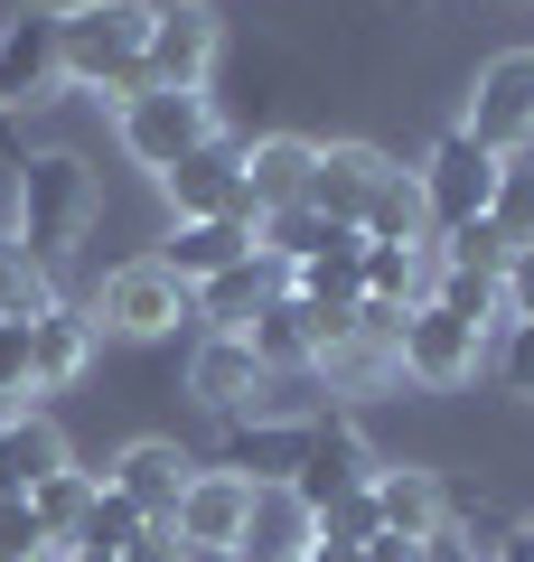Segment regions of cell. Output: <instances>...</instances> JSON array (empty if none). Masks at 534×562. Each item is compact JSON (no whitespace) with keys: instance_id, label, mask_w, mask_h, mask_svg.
I'll list each match as a JSON object with an SVG mask.
<instances>
[{"instance_id":"obj_29","label":"cell","mask_w":534,"mask_h":562,"mask_svg":"<svg viewBox=\"0 0 534 562\" xmlns=\"http://www.w3.org/2000/svg\"><path fill=\"white\" fill-rule=\"evenodd\" d=\"M432 254L450 262V272H507V254H515V244H507V225H497V216H478V225H450V235H441Z\"/></svg>"},{"instance_id":"obj_5","label":"cell","mask_w":534,"mask_h":562,"mask_svg":"<svg viewBox=\"0 0 534 562\" xmlns=\"http://www.w3.org/2000/svg\"><path fill=\"white\" fill-rule=\"evenodd\" d=\"M469 140H488L497 160H525L534 150V47H507V57L478 66L469 85V122H459Z\"/></svg>"},{"instance_id":"obj_14","label":"cell","mask_w":534,"mask_h":562,"mask_svg":"<svg viewBox=\"0 0 534 562\" xmlns=\"http://www.w3.org/2000/svg\"><path fill=\"white\" fill-rule=\"evenodd\" d=\"M159 188H169L178 216H254V206H244V140H225V132L207 140V150H188L178 169H159Z\"/></svg>"},{"instance_id":"obj_17","label":"cell","mask_w":534,"mask_h":562,"mask_svg":"<svg viewBox=\"0 0 534 562\" xmlns=\"http://www.w3.org/2000/svg\"><path fill=\"white\" fill-rule=\"evenodd\" d=\"M300 441H310V413H244L235 431H225L216 469H235V479H254V487H291Z\"/></svg>"},{"instance_id":"obj_21","label":"cell","mask_w":534,"mask_h":562,"mask_svg":"<svg viewBox=\"0 0 534 562\" xmlns=\"http://www.w3.org/2000/svg\"><path fill=\"white\" fill-rule=\"evenodd\" d=\"M29 357H38V394H66V384H85V366H94V319L66 301H47L38 319H29Z\"/></svg>"},{"instance_id":"obj_6","label":"cell","mask_w":534,"mask_h":562,"mask_svg":"<svg viewBox=\"0 0 534 562\" xmlns=\"http://www.w3.org/2000/svg\"><path fill=\"white\" fill-rule=\"evenodd\" d=\"M376 450H366V431L337 413H310V441H300V469H291V506L300 516H319L329 497H356V487H376Z\"/></svg>"},{"instance_id":"obj_22","label":"cell","mask_w":534,"mask_h":562,"mask_svg":"<svg viewBox=\"0 0 534 562\" xmlns=\"http://www.w3.org/2000/svg\"><path fill=\"white\" fill-rule=\"evenodd\" d=\"M291 291H300V301H319V310H356V301H366V235L337 225L310 262H291Z\"/></svg>"},{"instance_id":"obj_8","label":"cell","mask_w":534,"mask_h":562,"mask_svg":"<svg viewBox=\"0 0 534 562\" xmlns=\"http://www.w3.org/2000/svg\"><path fill=\"white\" fill-rule=\"evenodd\" d=\"M85 319H94V338L103 328H113V338H169V328L188 319V281H169L141 254V262H122V272H103V291H94Z\"/></svg>"},{"instance_id":"obj_36","label":"cell","mask_w":534,"mask_h":562,"mask_svg":"<svg viewBox=\"0 0 534 562\" xmlns=\"http://www.w3.org/2000/svg\"><path fill=\"white\" fill-rule=\"evenodd\" d=\"M497 225H507V244H534V150L525 160H507V179H497Z\"/></svg>"},{"instance_id":"obj_18","label":"cell","mask_w":534,"mask_h":562,"mask_svg":"<svg viewBox=\"0 0 534 562\" xmlns=\"http://www.w3.org/2000/svg\"><path fill=\"white\" fill-rule=\"evenodd\" d=\"M263 366H254V347L244 338H198V357H188V394L207 403V413H225V422H244L263 403Z\"/></svg>"},{"instance_id":"obj_39","label":"cell","mask_w":534,"mask_h":562,"mask_svg":"<svg viewBox=\"0 0 534 562\" xmlns=\"http://www.w3.org/2000/svg\"><path fill=\"white\" fill-rule=\"evenodd\" d=\"M497 301H507V319H534V244H515L507 272H497Z\"/></svg>"},{"instance_id":"obj_2","label":"cell","mask_w":534,"mask_h":562,"mask_svg":"<svg viewBox=\"0 0 534 562\" xmlns=\"http://www.w3.org/2000/svg\"><path fill=\"white\" fill-rule=\"evenodd\" d=\"M94 216H103V179L76 150H38V160L20 169V216H10V235H20V254L38 262V272H57V262L94 235Z\"/></svg>"},{"instance_id":"obj_38","label":"cell","mask_w":534,"mask_h":562,"mask_svg":"<svg viewBox=\"0 0 534 562\" xmlns=\"http://www.w3.org/2000/svg\"><path fill=\"white\" fill-rule=\"evenodd\" d=\"M497 375H507V394L534 403V319H507V338H497Z\"/></svg>"},{"instance_id":"obj_35","label":"cell","mask_w":534,"mask_h":562,"mask_svg":"<svg viewBox=\"0 0 534 562\" xmlns=\"http://www.w3.org/2000/svg\"><path fill=\"white\" fill-rule=\"evenodd\" d=\"M0 562H66V543H47L29 497H0Z\"/></svg>"},{"instance_id":"obj_34","label":"cell","mask_w":534,"mask_h":562,"mask_svg":"<svg viewBox=\"0 0 534 562\" xmlns=\"http://www.w3.org/2000/svg\"><path fill=\"white\" fill-rule=\"evenodd\" d=\"M319 366H329V384H376V375H394V347L366 338V328H347V338H337Z\"/></svg>"},{"instance_id":"obj_41","label":"cell","mask_w":534,"mask_h":562,"mask_svg":"<svg viewBox=\"0 0 534 562\" xmlns=\"http://www.w3.org/2000/svg\"><path fill=\"white\" fill-rule=\"evenodd\" d=\"M356 562H422V543L413 535H366V543H356Z\"/></svg>"},{"instance_id":"obj_30","label":"cell","mask_w":534,"mask_h":562,"mask_svg":"<svg viewBox=\"0 0 534 562\" xmlns=\"http://www.w3.org/2000/svg\"><path fill=\"white\" fill-rule=\"evenodd\" d=\"M47 301H57V291H47V272L20 254V235H0V319H38Z\"/></svg>"},{"instance_id":"obj_19","label":"cell","mask_w":534,"mask_h":562,"mask_svg":"<svg viewBox=\"0 0 534 562\" xmlns=\"http://www.w3.org/2000/svg\"><path fill=\"white\" fill-rule=\"evenodd\" d=\"M66 469V431L38 413V403H10L0 413V497H29L38 479Z\"/></svg>"},{"instance_id":"obj_3","label":"cell","mask_w":534,"mask_h":562,"mask_svg":"<svg viewBox=\"0 0 534 562\" xmlns=\"http://www.w3.org/2000/svg\"><path fill=\"white\" fill-rule=\"evenodd\" d=\"M497 179H507V160H497L488 140H469L450 122V132L422 150V169H413V188H422V216H432V235H450V225H478L497 206Z\"/></svg>"},{"instance_id":"obj_10","label":"cell","mask_w":534,"mask_h":562,"mask_svg":"<svg viewBox=\"0 0 534 562\" xmlns=\"http://www.w3.org/2000/svg\"><path fill=\"white\" fill-rule=\"evenodd\" d=\"M254 506H263L254 479H235V469H198V479L178 487V506H169V535L178 543H207V553H244Z\"/></svg>"},{"instance_id":"obj_25","label":"cell","mask_w":534,"mask_h":562,"mask_svg":"<svg viewBox=\"0 0 534 562\" xmlns=\"http://www.w3.org/2000/svg\"><path fill=\"white\" fill-rule=\"evenodd\" d=\"M432 272H441L432 244H366V301L422 310V301H432Z\"/></svg>"},{"instance_id":"obj_1","label":"cell","mask_w":534,"mask_h":562,"mask_svg":"<svg viewBox=\"0 0 534 562\" xmlns=\"http://www.w3.org/2000/svg\"><path fill=\"white\" fill-rule=\"evenodd\" d=\"M57 38H66V85H85V94H151V66H141V47H151V0H76V10H57Z\"/></svg>"},{"instance_id":"obj_28","label":"cell","mask_w":534,"mask_h":562,"mask_svg":"<svg viewBox=\"0 0 534 562\" xmlns=\"http://www.w3.org/2000/svg\"><path fill=\"white\" fill-rule=\"evenodd\" d=\"M356 235H366V244H432V216H422V188L394 169V179H385V198L366 206V225H356Z\"/></svg>"},{"instance_id":"obj_33","label":"cell","mask_w":534,"mask_h":562,"mask_svg":"<svg viewBox=\"0 0 534 562\" xmlns=\"http://www.w3.org/2000/svg\"><path fill=\"white\" fill-rule=\"evenodd\" d=\"M366 535H385L376 487H356V497H329V506L310 516V543H366Z\"/></svg>"},{"instance_id":"obj_23","label":"cell","mask_w":534,"mask_h":562,"mask_svg":"<svg viewBox=\"0 0 534 562\" xmlns=\"http://www.w3.org/2000/svg\"><path fill=\"white\" fill-rule=\"evenodd\" d=\"M376 516L385 535H441L450 525V487H441V469H376Z\"/></svg>"},{"instance_id":"obj_43","label":"cell","mask_w":534,"mask_h":562,"mask_svg":"<svg viewBox=\"0 0 534 562\" xmlns=\"http://www.w3.org/2000/svg\"><path fill=\"white\" fill-rule=\"evenodd\" d=\"M281 562H319V553H310V543H300V553H281Z\"/></svg>"},{"instance_id":"obj_32","label":"cell","mask_w":534,"mask_h":562,"mask_svg":"<svg viewBox=\"0 0 534 562\" xmlns=\"http://www.w3.org/2000/svg\"><path fill=\"white\" fill-rule=\"evenodd\" d=\"M432 310H450V319L488 328L507 301H497V272H450V262H441V272H432Z\"/></svg>"},{"instance_id":"obj_42","label":"cell","mask_w":534,"mask_h":562,"mask_svg":"<svg viewBox=\"0 0 534 562\" xmlns=\"http://www.w3.org/2000/svg\"><path fill=\"white\" fill-rule=\"evenodd\" d=\"M488 562H534V525H507V543H497Z\"/></svg>"},{"instance_id":"obj_4","label":"cell","mask_w":534,"mask_h":562,"mask_svg":"<svg viewBox=\"0 0 534 562\" xmlns=\"http://www.w3.org/2000/svg\"><path fill=\"white\" fill-rule=\"evenodd\" d=\"M113 132H122V150H132V160L159 179V169H178L188 150H207V140H216V103L151 85V94H132V103L113 113Z\"/></svg>"},{"instance_id":"obj_15","label":"cell","mask_w":534,"mask_h":562,"mask_svg":"<svg viewBox=\"0 0 534 562\" xmlns=\"http://www.w3.org/2000/svg\"><path fill=\"white\" fill-rule=\"evenodd\" d=\"M254 254V216H178L169 235H159V272L169 281H188V291H198V281H216V272H235V262Z\"/></svg>"},{"instance_id":"obj_20","label":"cell","mask_w":534,"mask_h":562,"mask_svg":"<svg viewBox=\"0 0 534 562\" xmlns=\"http://www.w3.org/2000/svg\"><path fill=\"white\" fill-rule=\"evenodd\" d=\"M188 479H198V460H188L178 441H132L113 469H103V487H122L151 525H169V506H178V487H188Z\"/></svg>"},{"instance_id":"obj_37","label":"cell","mask_w":534,"mask_h":562,"mask_svg":"<svg viewBox=\"0 0 534 562\" xmlns=\"http://www.w3.org/2000/svg\"><path fill=\"white\" fill-rule=\"evenodd\" d=\"M38 394V357H29V319H0V413Z\"/></svg>"},{"instance_id":"obj_27","label":"cell","mask_w":534,"mask_h":562,"mask_svg":"<svg viewBox=\"0 0 534 562\" xmlns=\"http://www.w3.org/2000/svg\"><path fill=\"white\" fill-rule=\"evenodd\" d=\"M94 487H103V469H76V460H66L57 479L29 487V516L47 525V543H76V525H85V506H94Z\"/></svg>"},{"instance_id":"obj_16","label":"cell","mask_w":534,"mask_h":562,"mask_svg":"<svg viewBox=\"0 0 534 562\" xmlns=\"http://www.w3.org/2000/svg\"><path fill=\"white\" fill-rule=\"evenodd\" d=\"M310 169H319V140H300V132H263V140H244V206H254V216L310 206Z\"/></svg>"},{"instance_id":"obj_12","label":"cell","mask_w":534,"mask_h":562,"mask_svg":"<svg viewBox=\"0 0 534 562\" xmlns=\"http://www.w3.org/2000/svg\"><path fill=\"white\" fill-rule=\"evenodd\" d=\"M281 291H291V262L254 244L235 272H216V281H198V291H188V319H207V338H244V328H254V310L281 301Z\"/></svg>"},{"instance_id":"obj_44","label":"cell","mask_w":534,"mask_h":562,"mask_svg":"<svg viewBox=\"0 0 534 562\" xmlns=\"http://www.w3.org/2000/svg\"><path fill=\"white\" fill-rule=\"evenodd\" d=\"M66 562H113V553H66Z\"/></svg>"},{"instance_id":"obj_24","label":"cell","mask_w":534,"mask_h":562,"mask_svg":"<svg viewBox=\"0 0 534 562\" xmlns=\"http://www.w3.org/2000/svg\"><path fill=\"white\" fill-rule=\"evenodd\" d=\"M244 347H254L263 375H291V366H319V338H310V301L300 291H281V301L254 310V328H244Z\"/></svg>"},{"instance_id":"obj_31","label":"cell","mask_w":534,"mask_h":562,"mask_svg":"<svg viewBox=\"0 0 534 562\" xmlns=\"http://www.w3.org/2000/svg\"><path fill=\"white\" fill-rule=\"evenodd\" d=\"M329 235H337V225L319 216V206H281V216H263V225H254V244H263V254H281V262H310Z\"/></svg>"},{"instance_id":"obj_40","label":"cell","mask_w":534,"mask_h":562,"mask_svg":"<svg viewBox=\"0 0 534 562\" xmlns=\"http://www.w3.org/2000/svg\"><path fill=\"white\" fill-rule=\"evenodd\" d=\"M20 169H29V150H20V132H10V113H0V235L20 216Z\"/></svg>"},{"instance_id":"obj_11","label":"cell","mask_w":534,"mask_h":562,"mask_svg":"<svg viewBox=\"0 0 534 562\" xmlns=\"http://www.w3.org/2000/svg\"><path fill=\"white\" fill-rule=\"evenodd\" d=\"M478 357H488V338H478L469 319H450V310L422 301L413 319H403L394 375H413V384H432V394H450V384H469V375H478Z\"/></svg>"},{"instance_id":"obj_9","label":"cell","mask_w":534,"mask_h":562,"mask_svg":"<svg viewBox=\"0 0 534 562\" xmlns=\"http://www.w3.org/2000/svg\"><path fill=\"white\" fill-rule=\"evenodd\" d=\"M216 10H198V0H151V47H141V66H151V85H169V94H207V76H216Z\"/></svg>"},{"instance_id":"obj_7","label":"cell","mask_w":534,"mask_h":562,"mask_svg":"<svg viewBox=\"0 0 534 562\" xmlns=\"http://www.w3.org/2000/svg\"><path fill=\"white\" fill-rule=\"evenodd\" d=\"M66 85V38H57V10H10L0 20V113H38L47 94Z\"/></svg>"},{"instance_id":"obj_13","label":"cell","mask_w":534,"mask_h":562,"mask_svg":"<svg viewBox=\"0 0 534 562\" xmlns=\"http://www.w3.org/2000/svg\"><path fill=\"white\" fill-rule=\"evenodd\" d=\"M385 179H394V160H385L376 140H329L310 169V206L329 225H366V206L385 198Z\"/></svg>"},{"instance_id":"obj_26","label":"cell","mask_w":534,"mask_h":562,"mask_svg":"<svg viewBox=\"0 0 534 562\" xmlns=\"http://www.w3.org/2000/svg\"><path fill=\"white\" fill-rule=\"evenodd\" d=\"M151 535H159V525L141 516L122 487H94V506H85V525H76V543H66V553H113V562H132Z\"/></svg>"}]
</instances>
